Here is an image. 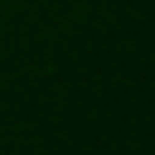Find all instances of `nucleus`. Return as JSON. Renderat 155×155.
<instances>
[]
</instances>
